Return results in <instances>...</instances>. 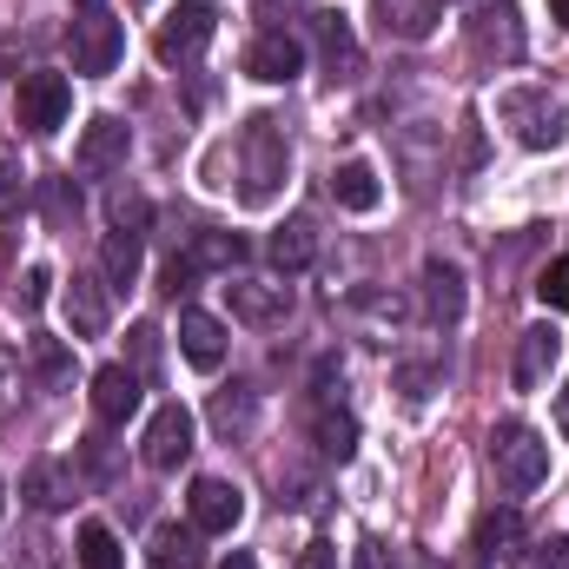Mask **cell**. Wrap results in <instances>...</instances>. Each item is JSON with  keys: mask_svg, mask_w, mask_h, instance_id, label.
I'll use <instances>...</instances> for the list:
<instances>
[{"mask_svg": "<svg viewBox=\"0 0 569 569\" xmlns=\"http://www.w3.org/2000/svg\"><path fill=\"white\" fill-rule=\"evenodd\" d=\"M73 490H80L73 463H53V457H40V463L27 470V483H20V497H27L33 510H67V503H73Z\"/></svg>", "mask_w": 569, "mask_h": 569, "instance_id": "21", "label": "cell"}, {"mask_svg": "<svg viewBox=\"0 0 569 569\" xmlns=\"http://www.w3.org/2000/svg\"><path fill=\"white\" fill-rule=\"evenodd\" d=\"M27 371H33L47 391H60V385L73 378V345H67V338H33V345H27Z\"/></svg>", "mask_w": 569, "mask_h": 569, "instance_id": "28", "label": "cell"}, {"mask_svg": "<svg viewBox=\"0 0 569 569\" xmlns=\"http://www.w3.org/2000/svg\"><path fill=\"white\" fill-rule=\"evenodd\" d=\"M93 411H100V425H127L140 411V371L133 365H100L93 371Z\"/></svg>", "mask_w": 569, "mask_h": 569, "instance_id": "17", "label": "cell"}, {"mask_svg": "<svg viewBox=\"0 0 569 569\" xmlns=\"http://www.w3.org/2000/svg\"><path fill=\"white\" fill-rule=\"evenodd\" d=\"M146 569H206L199 530L192 523H159L152 543H146Z\"/></svg>", "mask_w": 569, "mask_h": 569, "instance_id": "20", "label": "cell"}, {"mask_svg": "<svg viewBox=\"0 0 569 569\" xmlns=\"http://www.w3.org/2000/svg\"><path fill=\"white\" fill-rule=\"evenodd\" d=\"M186 517H192L199 537H232L239 517H246V490L226 483V477H192V490H186Z\"/></svg>", "mask_w": 569, "mask_h": 569, "instance_id": "8", "label": "cell"}, {"mask_svg": "<svg viewBox=\"0 0 569 569\" xmlns=\"http://www.w3.org/2000/svg\"><path fill=\"white\" fill-rule=\"evenodd\" d=\"M133 358H140V365L159 358V331H152V325H133Z\"/></svg>", "mask_w": 569, "mask_h": 569, "instance_id": "42", "label": "cell"}, {"mask_svg": "<svg viewBox=\"0 0 569 569\" xmlns=\"http://www.w3.org/2000/svg\"><path fill=\"white\" fill-rule=\"evenodd\" d=\"M557 358H563V338H557L550 325H530V331L517 338V365H510L517 391H543L550 371H557Z\"/></svg>", "mask_w": 569, "mask_h": 569, "instance_id": "16", "label": "cell"}, {"mask_svg": "<svg viewBox=\"0 0 569 569\" xmlns=\"http://www.w3.org/2000/svg\"><path fill=\"white\" fill-rule=\"evenodd\" d=\"M100 272H107V291H133V284H140V239H133V232H107Z\"/></svg>", "mask_w": 569, "mask_h": 569, "instance_id": "26", "label": "cell"}, {"mask_svg": "<svg viewBox=\"0 0 569 569\" xmlns=\"http://www.w3.org/2000/svg\"><path fill=\"white\" fill-rule=\"evenodd\" d=\"M246 73H252L259 87H291V80L305 73V47H298L284 27H266V33L246 47Z\"/></svg>", "mask_w": 569, "mask_h": 569, "instance_id": "13", "label": "cell"}, {"mask_svg": "<svg viewBox=\"0 0 569 569\" xmlns=\"http://www.w3.org/2000/svg\"><path fill=\"white\" fill-rule=\"evenodd\" d=\"M537 298H543L550 311H569V259H557V266L537 272Z\"/></svg>", "mask_w": 569, "mask_h": 569, "instance_id": "34", "label": "cell"}, {"mask_svg": "<svg viewBox=\"0 0 569 569\" xmlns=\"http://www.w3.org/2000/svg\"><path fill=\"white\" fill-rule=\"evenodd\" d=\"M20 206V172H13V159H7V146H0V219Z\"/></svg>", "mask_w": 569, "mask_h": 569, "instance_id": "38", "label": "cell"}, {"mask_svg": "<svg viewBox=\"0 0 569 569\" xmlns=\"http://www.w3.org/2000/svg\"><path fill=\"white\" fill-rule=\"evenodd\" d=\"M13 391H20V358H13V351L0 345V411L13 405Z\"/></svg>", "mask_w": 569, "mask_h": 569, "instance_id": "40", "label": "cell"}, {"mask_svg": "<svg viewBox=\"0 0 569 569\" xmlns=\"http://www.w3.org/2000/svg\"><path fill=\"white\" fill-rule=\"evenodd\" d=\"M0 510H7V483H0Z\"/></svg>", "mask_w": 569, "mask_h": 569, "instance_id": "47", "label": "cell"}, {"mask_svg": "<svg viewBox=\"0 0 569 569\" xmlns=\"http://www.w3.org/2000/svg\"><path fill=\"white\" fill-rule=\"evenodd\" d=\"M490 477H497V490L530 497V490L550 477V443H543V430L523 425V418H503V425L490 430Z\"/></svg>", "mask_w": 569, "mask_h": 569, "instance_id": "1", "label": "cell"}, {"mask_svg": "<svg viewBox=\"0 0 569 569\" xmlns=\"http://www.w3.org/2000/svg\"><path fill=\"white\" fill-rule=\"evenodd\" d=\"M418 284H425V318L437 325V331H450V325L463 318V305H470V291H463V272H457L450 259H425Z\"/></svg>", "mask_w": 569, "mask_h": 569, "instance_id": "14", "label": "cell"}, {"mask_svg": "<svg viewBox=\"0 0 569 569\" xmlns=\"http://www.w3.org/2000/svg\"><path fill=\"white\" fill-rule=\"evenodd\" d=\"M298 569H338V550H331V543H311V550L298 557Z\"/></svg>", "mask_w": 569, "mask_h": 569, "instance_id": "43", "label": "cell"}, {"mask_svg": "<svg viewBox=\"0 0 569 569\" xmlns=\"http://www.w3.org/2000/svg\"><path fill=\"white\" fill-rule=\"evenodd\" d=\"M311 437H318V450H325V457H338V463H345V457L358 450V418H351L338 398H318V405H311Z\"/></svg>", "mask_w": 569, "mask_h": 569, "instance_id": "22", "label": "cell"}, {"mask_svg": "<svg viewBox=\"0 0 569 569\" xmlns=\"http://www.w3.org/2000/svg\"><path fill=\"white\" fill-rule=\"evenodd\" d=\"M537 569H569V537H550V543L537 550Z\"/></svg>", "mask_w": 569, "mask_h": 569, "instance_id": "41", "label": "cell"}, {"mask_svg": "<svg viewBox=\"0 0 569 569\" xmlns=\"http://www.w3.org/2000/svg\"><path fill=\"white\" fill-rule=\"evenodd\" d=\"M331 199H338L345 212H378L385 186H378V172H371L365 159H345V166L331 172Z\"/></svg>", "mask_w": 569, "mask_h": 569, "instance_id": "25", "label": "cell"}, {"mask_svg": "<svg viewBox=\"0 0 569 569\" xmlns=\"http://www.w3.org/2000/svg\"><path fill=\"white\" fill-rule=\"evenodd\" d=\"M67 113H73V87H67V73H27V80H20V93H13V120H20L27 133H60Z\"/></svg>", "mask_w": 569, "mask_h": 569, "instance_id": "7", "label": "cell"}, {"mask_svg": "<svg viewBox=\"0 0 569 569\" xmlns=\"http://www.w3.org/2000/svg\"><path fill=\"white\" fill-rule=\"evenodd\" d=\"M351 569H398V557H391V543H385V537H358Z\"/></svg>", "mask_w": 569, "mask_h": 569, "instance_id": "35", "label": "cell"}, {"mask_svg": "<svg viewBox=\"0 0 569 569\" xmlns=\"http://www.w3.org/2000/svg\"><path fill=\"white\" fill-rule=\"evenodd\" d=\"M192 279H199V266H192V259H179V252H172V259H166V291H172V298H179V291H192Z\"/></svg>", "mask_w": 569, "mask_h": 569, "instance_id": "39", "label": "cell"}, {"mask_svg": "<svg viewBox=\"0 0 569 569\" xmlns=\"http://www.w3.org/2000/svg\"><path fill=\"white\" fill-rule=\"evenodd\" d=\"M67 212H80V192H67V179H47V219L67 226Z\"/></svg>", "mask_w": 569, "mask_h": 569, "instance_id": "36", "label": "cell"}, {"mask_svg": "<svg viewBox=\"0 0 569 569\" xmlns=\"http://www.w3.org/2000/svg\"><path fill=\"white\" fill-rule=\"evenodd\" d=\"M550 13H557V20L569 27V0H550Z\"/></svg>", "mask_w": 569, "mask_h": 569, "instance_id": "46", "label": "cell"}, {"mask_svg": "<svg viewBox=\"0 0 569 569\" xmlns=\"http://www.w3.org/2000/svg\"><path fill=\"white\" fill-rule=\"evenodd\" d=\"M378 27L391 33V40H430L437 33V0H378Z\"/></svg>", "mask_w": 569, "mask_h": 569, "instance_id": "23", "label": "cell"}, {"mask_svg": "<svg viewBox=\"0 0 569 569\" xmlns=\"http://www.w3.org/2000/svg\"><path fill=\"white\" fill-rule=\"evenodd\" d=\"M284 172H291V146H284L279 133V120H246V133H239V199L246 206H272L279 199V186H284Z\"/></svg>", "mask_w": 569, "mask_h": 569, "instance_id": "2", "label": "cell"}, {"mask_svg": "<svg viewBox=\"0 0 569 569\" xmlns=\"http://www.w3.org/2000/svg\"><path fill=\"white\" fill-rule=\"evenodd\" d=\"M266 252H272V266H279L284 279H291V272H305V266L318 259V226H311L305 212H298V219H284L279 232H272V246H266Z\"/></svg>", "mask_w": 569, "mask_h": 569, "instance_id": "24", "label": "cell"}, {"mask_svg": "<svg viewBox=\"0 0 569 569\" xmlns=\"http://www.w3.org/2000/svg\"><path fill=\"white\" fill-rule=\"evenodd\" d=\"M179 351L192 371H219L226 365V325L212 311H179Z\"/></svg>", "mask_w": 569, "mask_h": 569, "instance_id": "18", "label": "cell"}, {"mask_svg": "<svg viewBox=\"0 0 569 569\" xmlns=\"http://www.w3.org/2000/svg\"><path fill=\"white\" fill-rule=\"evenodd\" d=\"M60 311H67L73 338H100L107 318H113V305H107V279H73L67 284V298H60Z\"/></svg>", "mask_w": 569, "mask_h": 569, "instance_id": "19", "label": "cell"}, {"mask_svg": "<svg viewBox=\"0 0 569 569\" xmlns=\"http://www.w3.org/2000/svg\"><path fill=\"white\" fill-rule=\"evenodd\" d=\"M219 569H259V557H252V550H232V557H226Z\"/></svg>", "mask_w": 569, "mask_h": 569, "instance_id": "44", "label": "cell"}, {"mask_svg": "<svg viewBox=\"0 0 569 569\" xmlns=\"http://www.w3.org/2000/svg\"><path fill=\"white\" fill-rule=\"evenodd\" d=\"M127 146H133V133H127V120L100 113V120H87V127H80V146H73V166H80L87 179H107V172H120V166H127Z\"/></svg>", "mask_w": 569, "mask_h": 569, "instance_id": "11", "label": "cell"}, {"mask_svg": "<svg viewBox=\"0 0 569 569\" xmlns=\"http://www.w3.org/2000/svg\"><path fill=\"white\" fill-rule=\"evenodd\" d=\"M345 318H351V331H358L365 345H391L398 325L411 318V305H405L398 291H385V284H365V291L345 298Z\"/></svg>", "mask_w": 569, "mask_h": 569, "instance_id": "9", "label": "cell"}, {"mask_svg": "<svg viewBox=\"0 0 569 569\" xmlns=\"http://www.w3.org/2000/svg\"><path fill=\"white\" fill-rule=\"evenodd\" d=\"M107 212H113V232H133V239H140V226L152 219V206H146L140 192H113V206H107Z\"/></svg>", "mask_w": 569, "mask_h": 569, "instance_id": "32", "label": "cell"}, {"mask_svg": "<svg viewBox=\"0 0 569 569\" xmlns=\"http://www.w3.org/2000/svg\"><path fill=\"white\" fill-rule=\"evenodd\" d=\"M80 569H127V550L107 523H80Z\"/></svg>", "mask_w": 569, "mask_h": 569, "instance_id": "30", "label": "cell"}, {"mask_svg": "<svg viewBox=\"0 0 569 569\" xmlns=\"http://www.w3.org/2000/svg\"><path fill=\"white\" fill-rule=\"evenodd\" d=\"M311 33H318V53H325L331 80H358L365 73V47H358V33H351L345 13H311Z\"/></svg>", "mask_w": 569, "mask_h": 569, "instance_id": "15", "label": "cell"}, {"mask_svg": "<svg viewBox=\"0 0 569 569\" xmlns=\"http://www.w3.org/2000/svg\"><path fill=\"white\" fill-rule=\"evenodd\" d=\"M47 284H53L47 266H27V279H20V305H27V311H33V305H47Z\"/></svg>", "mask_w": 569, "mask_h": 569, "instance_id": "37", "label": "cell"}, {"mask_svg": "<svg viewBox=\"0 0 569 569\" xmlns=\"http://www.w3.org/2000/svg\"><path fill=\"white\" fill-rule=\"evenodd\" d=\"M557 425L569 430V385H563V398H557Z\"/></svg>", "mask_w": 569, "mask_h": 569, "instance_id": "45", "label": "cell"}, {"mask_svg": "<svg viewBox=\"0 0 569 569\" xmlns=\"http://www.w3.org/2000/svg\"><path fill=\"white\" fill-rule=\"evenodd\" d=\"M212 425L226 430V437H246V430H252V391H246V385L219 391V398H212Z\"/></svg>", "mask_w": 569, "mask_h": 569, "instance_id": "31", "label": "cell"}, {"mask_svg": "<svg viewBox=\"0 0 569 569\" xmlns=\"http://www.w3.org/2000/svg\"><path fill=\"white\" fill-rule=\"evenodd\" d=\"M226 305H232L239 325L272 331V325H284V311H291V284H279V279H232L226 284Z\"/></svg>", "mask_w": 569, "mask_h": 569, "instance_id": "12", "label": "cell"}, {"mask_svg": "<svg viewBox=\"0 0 569 569\" xmlns=\"http://www.w3.org/2000/svg\"><path fill=\"white\" fill-rule=\"evenodd\" d=\"M186 259H192L199 272H232V266L246 259V246H239V232H212V226H199Z\"/></svg>", "mask_w": 569, "mask_h": 569, "instance_id": "27", "label": "cell"}, {"mask_svg": "<svg viewBox=\"0 0 569 569\" xmlns=\"http://www.w3.org/2000/svg\"><path fill=\"white\" fill-rule=\"evenodd\" d=\"M140 457H146V470H179L192 457V411L186 405H159L140 437Z\"/></svg>", "mask_w": 569, "mask_h": 569, "instance_id": "10", "label": "cell"}, {"mask_svg": "<svg viewBox=\"0 0 569 569\" xmlns=\"http://www.w3.org/2000/svg\"><path fill=\"white\" fill-rule=\"evenodd\" d=\"M67 53H73V73L107 80V73L120 67V53H127V33H120V20H113L107 7H87V13L67 27Z\"/></svg>", "mask_w": 569, "mask_h": 569, "instance_id": "5", "label": "cell"}, {"mask_svg": "<svg viewBox=\"0 0 569 569\" xmlns=\"http://www.w3.org/2000/svg\"><path fill=\"white\" fill-rule=\"evenodd\" d=\"M87 7H100V0H87Z\"/></svg>", "mask_w": 569, "mask_h": 569, "instance_id": "48", "label": "cell"}, {"mask_svg": "<svg viewBox=\"0 0 569 569\" xmlns=\"http://www.w3.org/2000/svg\"><path fill=\"white\" fill-rule=\"evenodd\" d=\"M212 33H219V0H179V7L159 20L152 53H159L166 67H186V60H199V53L212 47Z\"/></svg>", "mask_w": 569, "mask_h": 569, "instance_id": "4", "label": "cell"}, {"mask_svg": "<svg viewBox=\"0 0 569 569\" xmlns=\"http://www.w3.org/2000/svg\"><path fill=\"white\" fill-rule=\"evenodd\" d=\"M497 120L517 133V146H530V152H550V146L569 140L563 100H550L543 87H510V93L497 100Z\"/></svg>", "mask_w": 569, "mask_h": 569, "instance_id": "3", "label": "cell"}, {"mask_svg": "<svg viewBox=\"0 0 569 569\" xmlns=\"http://www.w3.org/2000/svg\"><path fill=\"white\" fill-rule=\"evenodd\" d=\"M463 33H470V53L483 60V67H510V60H523V7L517 0H497V7H477L470 20H463Z\"/></svg>", "mask_w": 569, "mask_h": 569, "instance_id": "6", "label": "cell"}, {"mask_svg": "<svg viewBox=\"0 0 569 569\" xmlns=\"http://www.w3.org/2000/svg\"><path fill=\"white\" fill-rule=\"evenodd\" d=\"M398 391H405V398H430V391H437V365H430V358H405V365H398Z\"/></svg>", "mask_w": 569, "mask_h": 569, "instance_id": "33", "label": "cell"}, {"mask_svg": "<svg viewBox=\"0 0 569 569\" xmlns=\"http://www.w3.org/2000/svg\"><path fill=\"white\" fill-rule=\"evenodd\" d=\"M517 537H523V517H517L510 503H503V510H483V523H477V550H483V557H510Z\"/></svg>", "mask_w": 569, "mask_h": 569, "instance_id": "29", "label": "cell"}]
</instances>
